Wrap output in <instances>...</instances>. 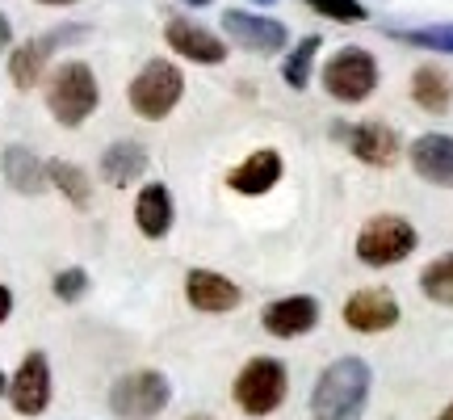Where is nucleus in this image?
Wrapping results in <instances>:
<instances>
[{
    "label": "nucleus",
    "mask_w": 453,
    "mask_h": 420,
    "mask_svg": "<svg viewBox=\"0 0 453 420\" xmlns=\"http://www.w3.org/2000/svg\"><path fill=\"white\" fill-rule=\"evenodd\" d=\"M4 391H9V383H4V374H0V395H4Z\"/></svg>",
    "instance_id": "obj_32"
},
{
    "label": "nucleus",
    "mask_w": 453,
    "mask_h": 420,
    "mask_svg": "<svg viewBox=\"0 0 453 420\" xmlns=\"http://www.w3.org/2000/svg\"><path fill=\"white\" fill-rule=\"evenodd\" d=\"M47 177L59 185V194H64L76 210H88V202H93V185H88V177H84L76 164L50 160V164H47Z\"/></svg>",
    "instance_id": "obj_22"
},
{
    "label": "nucleus",
    "mask_w": 453,
    "mask_h": 420,
    "mask_svg": "<svg viewBox=\"0 0 453 420\" xmlns=\"http://www.w3.org/2000/svg\"><path fill=\"white\" fill-rule=\"evenodd\" d=\"M223 30L226 38L243 51H257V55H273V51L286 47V26L273 21V17H257V13H243V9H226L223 13Z\"/></svg>",
    "instance_id": "obj_8"
},
{
    "label": "nucleus",
    "mask_w": 453,
    "mask_h": 420,
    "mask_svg": "<svg viewBox=\"0 0 453 420\" xmlns=\"http://www.w3.org/2000/svg\"><path fill=\"white\" fill-rule=\"evenodd\" d=\"M260 323H265V332L269 337H303L311 332L315 323H319V303L311 299V294H290V299H277L269 307L260 311Z\"/></svg>",
    "instance_id": "obj_12"
},
{
    "label": "nucleus",
    "mask_w": 453,
    "mask_h": 420,
    "mask_svg": "<svg viewBox=\"0 0 453 420\" xmlns=\"http://www.w3.org/2000/svg\"><path fill=\"white\" fill-rule=\"evenodd\" d=\"M260 4H269V0H260Z\"/></svg>",
    "instance_id": "obj_34"
},
{
    "label": "nucleus",
    "mask_w": 453,
    "mask_h": 420,
    "mask_svg": "<svg viewBox=\"0 0 453 420\" xmlns=\"http://www.w3.org/2000/svg\"><path fill=\"white\" fill-rule=\"evenodd\" d=\"M134 223L147 240H160L173 227V194L168 185H143V194L134 198Z\"/></svg>",
    "instance_id": "obj_17"
},
{
    "label": "nucleus",
    "mask_w": 453,
    "mask_h": 420,
    "mask_svg": "<svg viewBox=\"0 0 453 420\" xmlns=\"http://www.w3.org/2000/svg\"><path fill=\"white\" fill-rule=\"evenodd\" d=\"M420 291L441 303V307H453V253L449 257H437L428 269L420 274Z\"/></svg>",
    "instance_id": "obj_23"
},
{
    "label": "nucleus",
    "mask_w": 453,
    "mask_h": 420,
    "mask_svg": "<svg viewBox=\"0 0 453 420\" xmlns=\"http://www.w3.org/2000/svg\"><path fill=\"white\" fill-rule=\"evenodd\" d=\"M324 89L336 101H344V105L365 101L373 89H378V64H373V55L361 47L336 51L324 67Z\"/></svg>",
    "instance_id": "obj_7"
},
{
    "label": "nucleus",
    "mask_w": 453,
    "mask_h": 420,
    "mask_svg": "<svg viewBox=\"0 0 453 420\" xmlns=\"http://www.w3.org/2000/svg\"><path fill=\"white\" fill-rule=\"evenodd\" d=\"M336 139L349 144L361 164H373V168H390L399 160V135L387 127V122H361V127H336Z\"/></svg>",
    "instance_id": "obj_9"
},
{
    "label": "nucleus",
    "mask_w": 453,
    "mask_h": 420,
    "mask_svg": "<svg viewBox=\"0 0 453 420\" xmlns=\"http://www.w3.org/2000/svg\"><path fill=\"white\" fill-rule=\"evenodd\" d=\"M180 93H185V76H180V67L164 64V59H156V64H147L134 81H130V105H134V113L139 118H168V113L177 110Z\"/></svg>",
    "instance_id": "obj_6"
},
{
    "label": "nucleus",
    "mask_w": 453,
    "mask_h": 420,
    "mask_svg": "<svg viewBox=\"0 0 453 420\" xmlns=\"http://www.w3.org/2000/svg\"><path fill=\"white\" fill-rule=\"evenodd\" d=\"M0 173H4V181L13 185L17 194H38V190H42V177H47V168L34 160V152H26V147H4Z\"/></svg>",
    "instance_id": "obj_20"
},
{
    "label": "nucleus",
    "mask_w": 453,
    "mask_h": 420,
    "mask_svg": "<svg viewBox=\"0 0 453 420\" xmlns=\"http://www.w3.org/2000/svg\"><path fill=\"white\" fill-rule=\"evenodd\" d=\"M164 38H168V47L177 51V55L194 59V64H223L226 59V47L219 43V34L202 30L189 17H173V21L164 26Z\"/></svg>",
    "instance_id": "obj_13"
},
{
    "label": "nucleus",
    "mask_w": 453,
    "mask_h": 420,
    "mask_svg": "<svg viewBox=\"0 0 453 420\" xmlns=\"http://www.w3.org/2000/svg\"><path fill=\"white\" fill-rule=\"evenodd\" d=\"M437 420H453V404H449V408H445V412H441V416H437Z\"/></svg>",
    "instance_id": "obj_30"
},
{
    "label": "nucleus",
    "mask_w": 453,
    "mask_h": 420,
    "mask_svg": "<svg viewBox=\"0 0 453 420\" xmlns=\"http://www.w3.org/2000/svg\"><path fill=\"white\" fill-rule=\"evenodd\" d=\"M277 181H281V156H277L273 147H260V152H252L243 164H235L231 168V177H226V185L235 190V194H269Z\"/></svg>",
    "instance_id": "obj_15"
},
{
    "label": "nucleus",
    "mask_w": 453,
    "mask_h": 420,
    "mask_svg": "<svg viewBox=\"0 0 453 420\" xmlns=\"http://www.w3.org/2000/svg\"><path fill=\"white\" fill-rule=\"evenodd\" d=\"M286 387H290V378H286V366L277 357H252L235 378V404L248 416H269L281 408Z\"/></svg>",
    "instance_id": "obj_4"
},
{
    "label": "nucleus",
    "mask_w": 453,
    "mask_h": 420,
    "mask_svg": "<svg viewBox=\"0 0 453 420\" xmlns=\"http://www.w3.org/2000/svg\"><path fill=\"white\" fill-rule=\"evenodd\" d=\"M307 4L319 17L340 21V26H357V21H365V4H361V0H307Z\"/></svg>",
    "instance_id": "obj_26"
},
{
    "label": "nucleus",
    "mask_w": 453,
    "mask_h": 420,
    "mask_svg": "<svg viewBox=\"0 0 453 420\" xmlns=\"http://www.w3.org/2000/svg\"><path fill=\"white\" fill-rule=\"evenodd\" d=\"M185 4H211V0H185Z\"/></svg>",
    "instance_id": "obj_33"
},
{
    "label": "nucleus",
    "mask_w": 453,
    "mask_h": 420,
    "mask_svg": "<svg viewBox=\"0 0 453 420\" xmlns=\"http://www.w3.org/2000/svg\"><path fill=\"white\" fill-rule=\"evenodd\" d=\"M47 110L64 122V127H81L88 113L97 110V76L88 64H64L55 67L47 84Z\"/></svg>",
    "instance_id": "obj_2"
},
{
    "label": "nucleus",
    "mask_w": 453,
    "mask_h": 420,
    "mask_svg": "<svg viewBox=\"0 0 453 420\" xmlns=\"http://www.w3.org/2000/svg\"><path fill=\"white\" fill-rule=\"evenodd\" d=\"M64 34H50V38H30V43H21V47L9 55V76H13L17 89H34L38 76H42V67L50 59V47L59 43Z\"/></svg>",
    "instance_id": "obj_18"
},
{
    "label": "nucleus",
    "mask_w": 453,
    "mask_h": 420,
    "mask_svg": "<svg viewBox=\"0 0 453 420\" xmlns=\"http://www.w3.org/2000/svg\"><path fill=\"white\" fill-rule=\"evenodd\" d=\"M9 43H13V30H9V21H4V17H0V51L9 47Z\"/></svg>",
    "instance_id": "obj_29"
},
{
    "label": "nucleus",
    "mask_w": 453,
    "mask_h": 420,
    "mask_svg": "<svg viewBox=\"0 0 453 420\" xmlns=\"http://www.w3.org/2000/svg\"><path fill=\"white\" fill-rule=\"evenodd\" d=\"M147 173V152L139 144H113L105 156H101V177L110 181V185H118V190H127V185H134V177H143Z\"/></svg>",
    "instance_id": "obj_19"
},
{
    "label": "nucleus",
    "mask_w": 453,
    "mask_h": 420,
    "mask_svg": "<svg viewBox=\"0 0 453 420\" xmlns=\"http://www.w3.org/2000/svg\"><path fill=\"white\" fill-rule=\"evenodd\" d=\"M370 400V366L361 357L332 362L311 391V416L315 420H361Z\"/></svg>",
    "instance_id": "obj_1"
},
{
    "label": "nucleus",
    "mask_w": 453,
    "mask_h": 420,
    "mask_svg": "<svg viewBox=\"0 0 453 420\" xmlns=\"http://www.w3.org/2000/svg\"><path fill=\"white\" fill-rule=\"evenodd\" d=\"M84 291H88V274L84 269H64V274H55V299H64V303H76V299H84Z\"/></svg>",
    "instance_id": "obj_27"
},
{
    "label": "nucleus",
    "mask_w": 453,
    "mask_h": 420,
    "mask_svg": "<svg viewBox=\"0 0 453 420\" xmlns=\"http://www.w3.org/2000/svg\"><path fill=\"white\" fill-rule=\"evenodd\" d=\"M9 311H13V291H9V286H0V323L9 320Z\"/></svg>",
    "instance_id": "obj_28"
},
{
    "label": "nucleus",
    "mask_w": 453,
    "mask_h": 420,
    "mask_svg": "<svg viewBox=\"0 0 453 420\" xmlns=\"http://www.w3.org/2000/svg\"><path fill=\"white\" fill-rule=\"evenodd\" d=\"M344 323L353 332H387L399 323V299L382 286H370V291H357L349 303H344Z\"/></svg>",
    "instance_id": "obj_11"
},
{
    "label": "nucleus",
    "mask_w": 453,
    "mask_h": 420,
    "mask_svg": "<svg viewBox=\"0 0 453 420\" xmlns=\"http://www.w3.org/2000/svg\"><path fill=\"white\" fill-rule=\"evenodd\" d=\"M9 400H13V408L21 416H38L50 404V366L38 349L26 354V362L17 366L13 383H9Z\"/></svg>",
    "instance_id": "obj_10"
},
{
    "label": "nucleus",
    "mask_w": 453,
    "mask_h": 420,
    "mask_svg": "<svg viewBox=\"0 0 453 420\" xmlns=\"http://www.w3.org/2000/svg\"><path fill=\"white\" fill-rule=\"evenodd\" d=\"M42 4H76V0H42Z\"/></svg>",
    "instance_id": "obj_31"
},
{
    "label": "nucleus",
    "mask_w": 453,
    "mask_h": 420,
    "mask_svg": "<svg viewBox=\"0 0 453 420\" xmlns=\"http://www.w3.org/2000/svg\"><path fill=\"white\" fill-rule=\"evenodd\" d=\"M173 400V387L160 370H134V374H122L110 391V408L113 416L122 420H151L160 416L164 408Z\"/></svg>",
    "instance_id": "obj_5"
},
{
    "label": "nucleus",
    "mask_w": 453,
    "mask_h": 420,
    "mask_svg": "<svg viewBox=\"0 0 453 420\" xmlns=\"http://www.w3.org/2000/svg\"><path fill=\"white\" fill-rule=\"evenodd\" d=\"M411 168L424 181L453 190V135H420L411 144Z\"/></svg>",
    "instance_id": "obj_16"
},
{
    "label": "nucleus",
    "mask_w": 453,
    "mask_h": 420,
    "mask_svg": "<svg viewBox=\"0 0 453 420\" xmlns=\"http://www.w3.org/2000/svg\"><path fill=\"white\" fill-rule=\"evenodd\" d=\"M411 253H416V227L399 219V214H373L370 223L361 227V236H357V257L373 265V269L399 265Z\"/></svg>",
    "instance_id": "obj_3"
},
{
    "label": "nucleus",
    "mask_w": 453,
    "mask_h": 420,
    "mask_svg": "<svg viewBox=\"0 0 453 420\" xmlns=\"http://www.w3.org/2000/svg\"><path fill=\"white\" fill-rule=\"evenodd\" d=\"M390 38L411 43L424 51H449L453 55V26H424V30H390Z\"/></svg>",
    "instance_id": "obj_25"
},
{
    "label": "nucleus",
    "mask_w": 453,
    "mask_h": 420,
    "mask_svg": "<svg viewBox=\"0 0 453 420\" xmlns=\"http://www.w3.org/2000/svg\"><path fill=\"white\" fill-rule=\"evenodd\" d=\"M185 299H189V307L219 315V311L240 307V286L231 277L214 274V269H194V274L185 277Z\"/></svg>",
    "instance_id": "obj_14"
},
{
    "label": "nucleus",
    "mask_w": 453,
    "mask_h": 420,
    "mask_svg": "<svg viewBox=\"0 0 453 420\" xmlns=\"http://www.w3.org/2000/svg\"><path fill=\"white\" fill-rule=\"evenodd\" d=\"M315 51H319V34H307V38L290 51V59H286V67H281V76H286V84H290V89H307L311 64H315Z\"/></svg>",
    "instance_id": "obj_24"
},
{
    "label": "nucleus",
    "mask_w": 453,
    "mask_h": 420,
    "mask_svg": "<svg viewBox=\"0 0 453 420\" xmlns=\"http://www.w3.org/2000/svg\"><path fill=\"white\" fill-rule=\"evenodd\" d=\"M411 97H416L420 110L445 113L449 110V101H453V84H449V76H445L441 67L424 64V67H416V76H411Z\"/></svg>",
    "instance_id": "obj_21"
}]
</instances>
